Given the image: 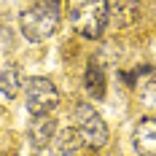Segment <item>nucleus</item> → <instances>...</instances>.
<instances>
[{"label": "nucleus", "mask_w": 156, "mask_h": 156, "mask_svg": "<svg viewBox=\"0 0 156 156\" xmlns=\"http://www.w3.org/2000/svg\"><path fill=\"white\" fill-rule=\"evenodd\" d=\"M65 14L70 27L81 38L97 41L110 22V3L108 0H65Z\"/></svg>", "instance_id": "f257e3e1"}, {"label": "nucleus", "mask_w": 156, "mask_h": 156, "mask_svg": "<svg viewBox=\"0 0 156 156\" xmlns=\"http://www.w3.org/2000/svg\"><path fill=\"white\" fill-rule=\"evenodd\" d=\"M81 135H78L76 126H67L62 132H57V137H54V151L59 156H73L78 151V145H81Z\"/></svg>", "instance_id": "1a4fd4ad"}, {"label": "nucleus", "mask_w": 156, "mask_h": 156, "mask_svg": "<svg viewBox=\"0 0 156 156\" xmlns=\"http://www.w3.org/2000/svg\"><path fill=\"white\" fill-rule=\"evenodd\" d=\"M135 16H137V0H116L113 3V22L119 24V27H129L132 22H135Z\"/></svg>", "instance_id": "9b49d317"}, {"label": "nucleus", "mask_w": 156, "mask_h": 156, "mask_svg": "<svg viewBox=\"0 0 156 156\" xmlns=\"http://www.w3.org/2000/svg\"><path fill=\"white\" fill-rule=\"evenodd\" d=\"M24 89V76L16 65H3L0 67V94L5 100H16Z\"/></svg>", "instance_id": "0eeeda50"}, {"label": "nucleus", "mask_w": 156, "mask_h": 156, "mask_svg": "<svg viewBox=\"0 0 156 156\" xmlns=\"http://www.w3.org/2000/svg\"><path fill=\"white\" fill-rule=\"evenodd\" d=\"M59 27V5L57 3H35L32 8H27L19 16V30L30 43H43L48 41Z\"/></svg>", "instance_id": "f03ea898"}, {"label": "nucleus", "mask_w": 156, "mask_h": 156, "mask_svg": "<svg viewBox=\"0 0 156 156\" xmlns=\"http://www.w3.org/2000/svg\"><path fill=\"white\" fill-rule=\"evenodd\" d=\"M140 102L145 108H156V70L151 67H143L140 70Z\"/></svg>", "instance_id": "9d476101"}, {"label": "nucleus", "mask_w": 156, "mask_h": 156, "mask_svg": "<svg viewBox=\"0 0 156 156\" xmlns=\"http://www.w3.org/2000/svg\"><path fill=\"white\" fill-rule=\"evenodd\" d=\"M73 126L78 129L83 145H89V148H102L108 143V124L102 121V116L97 113L92 102H78L76 105Z\"/></svg>", "instance_id": "7ed1b4c3"}, {"label": "nucleus", "mask_w": 156, "mask_h": 156, "mask_svg": "<svg viewBox=\"0 0 156 156\" xmlns=\"http://www.w3.org/2000/svg\"><path fill=\"white\" fill-rule=\"evenodd\" d=\"M83 89H86V94H89L92 100H102L105 92H108L105 73H102V67H100L97 62L86 65V70H83Z\"/></svg>", "instance_id": "6e6552de"}, {"label": "nucleus", "mask_w": 156, "mask_h": 156, "mask_svg": "<svg viewBox=\"0 0 156 156\" xmlns=\"http://www.w3.org/2000/svg\"><path fill=\"white\" fill-rule=\"evenodd\" d=\"M57 121H54V116H32L30 124H27V140H30V145L35 148V151H43V148H48L51 143H54V137H57Z\"/></svg>", "instance_id": "39448f33"}, {"label": "nucleus", "mask_w": 156, "mask_h": 156, "mask_svg": "<svg viewBox=\"0 0 156 156\" xmlns=\"http://www.w3.org/2000/svg\"><path fill=\"white\" fill-rule=\"evenodd\" d=\"M24 105L30 110L32 116H46L51 110H57L59 105V92H57V86L43 76H32L24 81Z\"/></svg>", "instance_id": "20e7f679"}, {"label": "nucleus", "mask_w": 156, "mask_h": 156, "mask_svg": "<svg viewBox=\"0 0 156 156\" xmlns=\"http://www.w3.org/2000/svg\"><path fill=\"white\" fill-rule=\"evenodd\" d=\"M132 148L137 156H156V116H143L135 124Z\"/></svg>", "instance_id": "423d86ee"}]
</instances>
